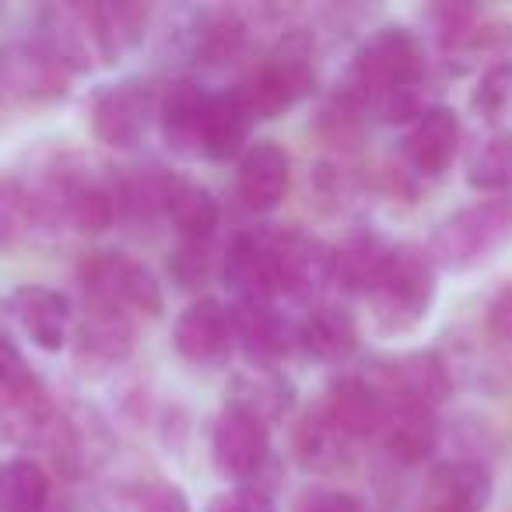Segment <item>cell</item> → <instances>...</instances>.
I'll use <instances>...</instances> for the list:
<instances>
[{
  "mask_svg": "<svg viewBox=\"0 0 512 512\" xmlns=\"http://www.w3.org/2000/svg\"><path fill=\"white\" fill-rule=\"evenodd\" d=\"M151 113H155V92L148 81H120L95 99L92 130L106 148L127 151L137 148L148 134Z\"/></svg>",
  "mask_w": 512,
  "mask_h": 512,
  "instance_id": "ba28073f",
  "label": "cell"
},
{
  "mask_svg": "<svg viewBox=\"0 0 512 512\" xmlns=\"http://www.w3.org/2000/svg\"><path fill=\"white\" fill-rule=\"evenodd\" d=\"M390 246L376 239V235H358L348 246L337 249V264H334V285L344 292H362L369 295L376 285L379 271H383Z\"/></svg>",
  "mask_w": 512,
  "mask_h": 512,
  "instance_id": "83f0119b",
  "label": "cell"
},
{
  "mask_svg": "<svg viewBox=\"0 0 512 512\" xmlns=\"http://www.w3.org/2000/svg\"><path fill=\"white\" fill-rule=\"evenodd\" d=\"M337 249L313 239L306 232H285L271 239V267H274V292L292 299L313 302L327 288H334Z\"/></svg>",
  "mask_w": 512,
  "mask_h": 512,
  "instance_id": "52a82bcc",
  "label": "cell"
},
{
  "mask_svg": "<svg viewBox=\"0 0 512 512\" xmlns=\"http://www.w3.org/2000/svg\"><path fill=\"white\" fill-rule=\"evenodd\" d=\"M172 344L176 351L193 365H225L235 348V330L232 313L221 306L218 299H200L176 320L172 330Z\"/></svg>",
  "mask_w": 512,
  "mask_h": 512,
  "instance_id": "30bf717a",
  "label": "cell"
},
{
  "mask_svg": "<svg viewBox=\"0 0 512 512\" xmlns=\"http://www.w3.org/2000/svg\"><path fill=\"white\" fill-rule=\"evenodd\" d=\"M36 228L39 218L29 190L18 186L15 179H0V246H18Z\"/></svg>",
  "mask_w": 512,
  "mask_h": 512,
  "instance_id": "1f68e13d",
  "label": "cell"
},
{
  "mask_svg": "<svg viewBox=\"0 0 512 512\" xmlns=\"http://www.w3.org/2000/svg\"><path fill=\"white\" fill-rule=\"evenodd\" d=\"M134 351V323L116 309H92L74 341V362L88 376H106Z\"/></svg>",
  "mask_w": 512,
  "mask_h": 512,
  "instance_id": "7c38bea8",
  "label": "cell"
},
{
  "mask_svg": "<svg viewBox=\"0 0 512 512\" xmlns=\"http://www.w3.org/2000/svg\"><path fill=\"white\" fill-rule=\"evenodd\" d=\"M137 512H193L190 498L172 481H148L137 495Z\"/></svg>",
  "mask_w": 512,
  "mask_h": 512,
  "instance_id": "8d00e7d4",
  "label": "cell"
},
{
  "mask_svg": "<svg viewBox=\"0 0 512 512\" xmlns=\"http://www.w3.org/2000/svg\"><path fill=\"white\" fill-rule=\"evenodd\" d=\"M242 204L249 211H274L288 193V155L274 141H260L242 155L239 176H235Z\"/></svg>",
  "mask_w": 512,
  "mask_h": 512,
  "instance_id": "ac0fdd59",
  "label": "cell"
},
{
  "mask_svg": "<svg viewBox=\"0 0 512 512\" xmlns=\"http://www.w3.org/2000/svg\"><path fill=\"white\" fill-rule=\"evenodd\" d=\"M386 400L390 397H383L369 379L344 376L330 386L323 411L358 442V439H369V435H379L383 418H386Z\"/></svg>",
  "mask_w": 512,
  "mask_h": 512,
  "instance_id": "ffe728a7",
  "label": "cell"
},
{
  "mask_svg": "<svg viewBox=\"0 0 512 512\" xmlns=\"http://www.w3.org/2000/svg\"><path fill=\"white\" fill-rule=\"evenodd\" d=\"M267 425L256 414L228 404L211 432V460L225 481H246L267 460Z\"/></svg>",
  "mask_w": 512,
  "mask_h": 512,
  "instance_id": "9c48e42d",
  "label": "cell"
},
{
  "mask_svg": "<svg viewBox=\"0 0 512 512\" xmlns=\"http://www.w3.org/2000/svg\"><path fill=\"white\" fill-rule=\"evenodd\" d=\"M232 313V330H235V344L242 348L246 362L253 369H274L278 358L285 355L288 337L281 327L278 313L271 309V302H239Z\"/></svg>",
  "mask_w": 512,
  "mask_h": 512,
  "instance_id": "44dd1931",
  "label": "cell"
},
{
  "mask_svg": "<svg viewBox=\"0 0 512 512\" xmlns=\"http://www.w3.org/2000/svg\"><path fill=\"white\" fill-rule=\"evenodd\" d=\"M512 242V197H484L449 214L428 239V256L442 271H474Z\"/></svg>",
  "mask_w": 512,
  "mask_h": 512,
  "instance_id": "3957f363",
  "label": "cell"
},
{
  "mask_svg": "<svg viewBox=\"0 0 512 512\" xmlns=\"http://www.w3.org/2000/svg\"><path fill=\"white\" fill-rule=\"evenodd\" d=\"M435 302V264L421 246H390L383 271L369 292V306L386 334H404L425 323Z\"/></svg>",
  "mask_w": 512,
  "mask_h": 512,
  "instance_id": "277c9868",
  "label": "cell"
},
{
  "mask_svg": "<svg viewBox=\"0 0 512 512\" xmlns=\"http://www.w3.org/2000/svg\"><path fill=\"white\" fill-rule=\"evenodd\" d=\"M295 512H365V505L355 495L337 488H309L299 495Z\"/></svg>",
  "mask_w": 512,
  "mask_h": 512,
  "instance_id": "74e56055",
  "label": "cell"
},
{
  "mask_svg": "<svg viewBox=\"0 0 512 512\" xmlns=\"http://www.w3.org/2000/svg\"><path fill=\"white\" fill-rule=\"evenodd\" d=\"M467 183L488 197H509L512 190V134H498L470 162Z\"/></svg>",
  "mask_w": 512,
  "mask_h": 512,
  "instance_id": "4dcf8cb0",
  "label": "cell"
},
{
  "mask_svg": "<svg viewBox=\"0 0 512 512\" xmlns=\"http://www.w3.org/2000/svg\"><path fill=\"white\" fill-rule=\"evenodd\" d=\"M509 102H512V64L498 60V64H491L481 74L474 95H470V106H474V113L481 120H498L509 109Z\"/></svg>",
  "mask_w": 512,
  "mask_h": 512,
  "instance_id": "d6a6232c",
  "label": "cell"
},
{
  "mask_svg": "<svg viewBox=\"0 0 512 512\" xmlns=\"http://www.w3.org/2000/svg\"><path fill=\"white\" fill-rule=\"evenodd\" d=\"M43 390H39L36 372L25 365L22 351L0 334V411L32 418L43 411Z\"/></svg>",
  "mask_w": 512,
  "mask_h": 512,
  "instance_id": "4316f807",
  "label": "cell"
},
{
  "mask_svg": "<svg viewBox=\"0 0 512 512\" xmlns=\"http://www.w3.org/2000/svg\"><path fill=\"white\" fill-rule=\"evenodd\" d=\"M249 127L253 116L242 106V99L235 92L228 95H211V106L204 116V141H200V155L214 158V162H228L246 148Z\"/></svg>",
  "mask_w": 512,
  "mask_h": 512,
  "instance_id": "cb8c5ba5",
  "label": "cell"
},
{
  "mask_svg": "<svg viewBox=\"0 0 512 512\" xmlns=\"http://www.w3.org/2000/svg\"><path fill=\"white\" fill-rule=\"evenodd\" d=\"M207 512H274V505L260 491H225L214 498Z\"/></svg>",
  "mask_w": 512,
  "mask_h": 512,
  "instance_id": "f35d334b",
  "label": "cell"
},
{
  "mask_svg": "<svg viewBox=\"0 0 512 512\" xmlns=\"http://www.w3.org/2000/svg\"><path fill=\"white\" fill-rule=\"evenodd\" d=\"M484 330H488L498 355H502L505 362H512V285L502 288V292L491 299L488 316H484Z\"/></svg>",
  "mask_w": 512,
  "mask_h": 512,
  "instance_id": "d590c367",
  "label": "cell"
},
{
  "mask_svg": "<svg viewBox=\"0 0 512 512\" xmlns=\"http://www.w3.org/2000/svg\"><path fill=\"white\" fill-rule=\"evenodd\" d=\"M211 106V95L200 92L197 81H176L169 95L162 99V134L169 148L179 155H200V141H204V116Z\"/></svg>",
  "mask_w": 512,
  "mask_h": 512,
  "instance_id": "603a6c76",
  "label": "cell"
},
{
  "mask_svg": "<svg viewBox=\"0 0 512 512\" xmlns=\"http://www.w3.org/2000/svg\"><path fill=\"white\" fill-rule=\"evenodd\" d=\"M228 404L242 407V411L256 414L264 425H271L274 418H281L292 407V386L274 369H249L242 376H235L232 400Z\"/></svg>",
  "mask_w": 512,
  "mask_h": 512,
  "instance_id": "484cf974",
  "label": "cell"
},
{
  "mask_svg": "<svg viewBox=\"0 0 512 512\" xmlns=\"http://www.w3.org/2000/svg\"><path fill=\"white\" fill-rule=\"evenodd\" d=\"M169 274L183 288H197L211 274V239H179L169 260Z\"/></svg>",
  "mask_w": 512,
  "mask_h": 512,
  "instance_id": "e575fe53",
  "label": "cell"
},
{
  "mask_svg": "<svg viewBox=\"0 0 512 512\" xmlns=\"http://www.w3.org/2000/svg\"><path fill=\"white\" fill-rule=\"evenodd\" d=\"M225 285L239 295V302H271L274 295V267H271V239L260 235H235L225 253Z\"/></svg>",
  "mask_w": 512,
  "mask_h": 512,
  "instance_id": "d6986e66",
  "label": "cell"
},
{
  "mask_svg": "<svg viewBox=\"0 0 512 512\" xmlns=\"http://www.w3.org/2000/svg\"><path fill=\"white\" fill-rule=\"evenodd\" d=\"M242 46H246V25L235 15H228V11L214 15L211 22H207L204 36H200V50H204V60H211V64H228V60H235L242 53Z\"/></svg>",
  "mask_w": 512,
  "mask_h": 512,
  "instance_id": "836d02e7",
  "label": "cell"
},
{
  "mask_svg": "<svg viewBox=\"0 0 512 512\" xmlns=\"http://www.w3.org/2000/svg\"><path fill=\"white\" fill-rule=\"evenodd\" d=\"M460 148V120L449 106H428L404 141L411 169L425 179H439L453 165Z\"/></svg>",
  "mask_w": 512,
  "mask_h": 512,
  "instance_id": "4fadbf2b",
  "label": "cell"
},
{
  "mask_svg": "<svg viewBox=\"0 0 512 512\" xmlns=\"http://www.w3.org/2000/svg\"><path fill=\"white\" fill-rule=\"evenodd\" d=\"M491 498V477L481 463L453 460L428 474L418 512H484Z\"/></svg>",
  "mask_w": 512,
  "mask_h": 512,
  "instance_id": "8fae6325",
  "label": "cell"
},
{
  "mask_svg": "<svg viewBox=\"0 0 512 512\" xmlns=\"http://www.w3.org/2000/svg\"><path fill=\"white\" fill-rule=\"evenodd\" d=\"M383 376H386V393H393L400 400H414V404H425L432 411L453 393L449 365L435 351H407V355L383 365Z\"/></svg>",
  "mask_w": 512,
  "mask_h": 512,
  "instance_id": "5bb4252c",
  "label": "cell"
},
{
  "mask_svg": "<svg viewBox=\"0 0 512 512\" xmlns=\"http://www.w3.org/2000/svg\"><path fill=\"white\" fill-rule=\"evenodd\" d=\"M11 313L18 327L43 351H60L71 337V306L60 292L43 285H25L11 295Z\"/></svg>",
  "mask_w": 512,
  "mask_h": 512,
  "instance_id": "e0dca14e",
  "label": "cell"
},
{
  "mask_svg": "<svg viewBox=\"0 0 512 512\" xmlns=\"http://www.w3.org/2000/svg\"><path fill=\"white\" fill-rule=\"evenodd\" d=\"M316 134L337 151H355L365 137V106L351 92H341L320 109Z\"/></svg>",
  "mask_w": 512,
  "mask_h": 512,
  "instance_id": "f546056e",
  "label": "cell"
},
{
  "mask_svg": "<svg viewBox=\"0 0 512 512\" xmlns=\"http://www.w3.org/2000/svg\"><path fill=\"white\" fill-rule=\"evenodd\" d=\"M50 477L36 460H18L0 467V509L4 512H46Z\"/></svg>",
  "mask_w": 512,
  "mask_h": 512,
  "instance_id": "f1b7e54d",
  "label": "cell"
},
{
  "mask_svg": "<svg viewBox=\"0 0 512 512\" xmlns=\"http://www.w3.org/2000/svg\"><path fill=\"white\" fill-rule=\"evenodd\" d=\"M379 439L390 449L393 460L414 467V463L425 460L435 449V442H439V421H435L432 407L390 397L386 400V418H383V428H379Z\"/></svg>",
  "mask_w": 512,
  "mask_h": 512,
  "instance_id": "9a60e30c",
  "label": "cell"
},
{
  "mask_svg": "<svg viewBox=\"0 0 512 512\" xmlns=\"http://www.w3.org/2000/svg\"><path fill=\"white\" fill-rule=\"evenodd\" d=\"M295 456L309 474H341L355 463V439L316 407L295 428Z\"/></svg>",
  "mask_w": 512,
  "mask_h": 512,
  "instance_id": "2e32d148",
  "label": "cell"
},
{
  "mask_svg": "<svg viewBox=\"0 0 512 512\" xmlns=\"http://www.w3.org/2000/svg\"><path fill=\"white\" fill-rule=\"evenodd\" d=\"M46 50L67 71H99L116 64L113 39H109L102 4H60L46 11Z\"/></svg>",
  "mask_w": 512,
  "mask_h": 512,
  "instance_id": "8992f818",
  "label": "cell"
},
{
  "mask_svg": "<svg viewBox=\"0 0 512 512\" xmlns=\"http://www.w3.org/2000/svg\"><path fill=\"white\" fill-rule=\"evenodd\" d=\"M316 88V43L309 32L295 29L274 43V50L264 57V64L256 67L235 95L242 106L249 109L253 120H274L295 102L313 95Z\"/></svg>",
  "mask_w": 512,
  "mask_h": 512,
  "instance_id": "7a4b0ae2",
  "label": "cell"
},
{
  "mask_svg": "<svg viewBox=\"0 0 512 512\" xmlns=\"http://www.w3.org/2000/svg\"><path fill=\"white\" fill-rule=\"evenodd\" d=\"M81 288L95 302V309H116V313H162V288L151 278V271L127 253L102 249L92 253L78 271Z\"/></svg>",
  "mask_w": 512,
  "mask_h": 512,
  "instance_id": "5b68a950",
  "label": "cell"
},
{
  "mask_svg": "<svg viewBox=\"0 0 512 512\" xmlns=\"http://www.w3.org/2000/svg\"><path fill=\"white\" fill-rule=\"evenodd\" d=\"M302 348L323 362H348L358 348L355 316L341 306H316L302 323Z\"/></svg>",
  "mask_w": 512,
  "mask_h": 512,
  "instance_id": "d4e9b609",
  "label": "cell"
},
{
  "mask_svg": "<svg viewBox=\"0 0 512 512\" xmlns=\"http://www.w3.org/2000/svg\"><path fill=\"white\" fill-rule=\"evenodd\" d=\"M421 78H425V57L418 39L407 29L386 25L358 46L351 67V95L383 123H404L425 113Z\"/></svg>",
  "mask_w": 512,
  "mask_h": 512,
  "instance_id": "6da1fadb",
  "label": "cell"
},
{
  "mask_svg": "<svg viewBox=\"0 0 512 512\" xmlns=\"http://www.w3.org/2000/svg\"><path fill=\"white\" fill-rule=\"evenodd\" d=\"M162 211L176 225L179 239H211L221 218L214 193L186 176H162Z\"/></svg>",
  "mask_w": 512,
  "mask_h": 512,
  "instance_id": "7402d4cb",
  "label": "cell"
}]
</instances>
